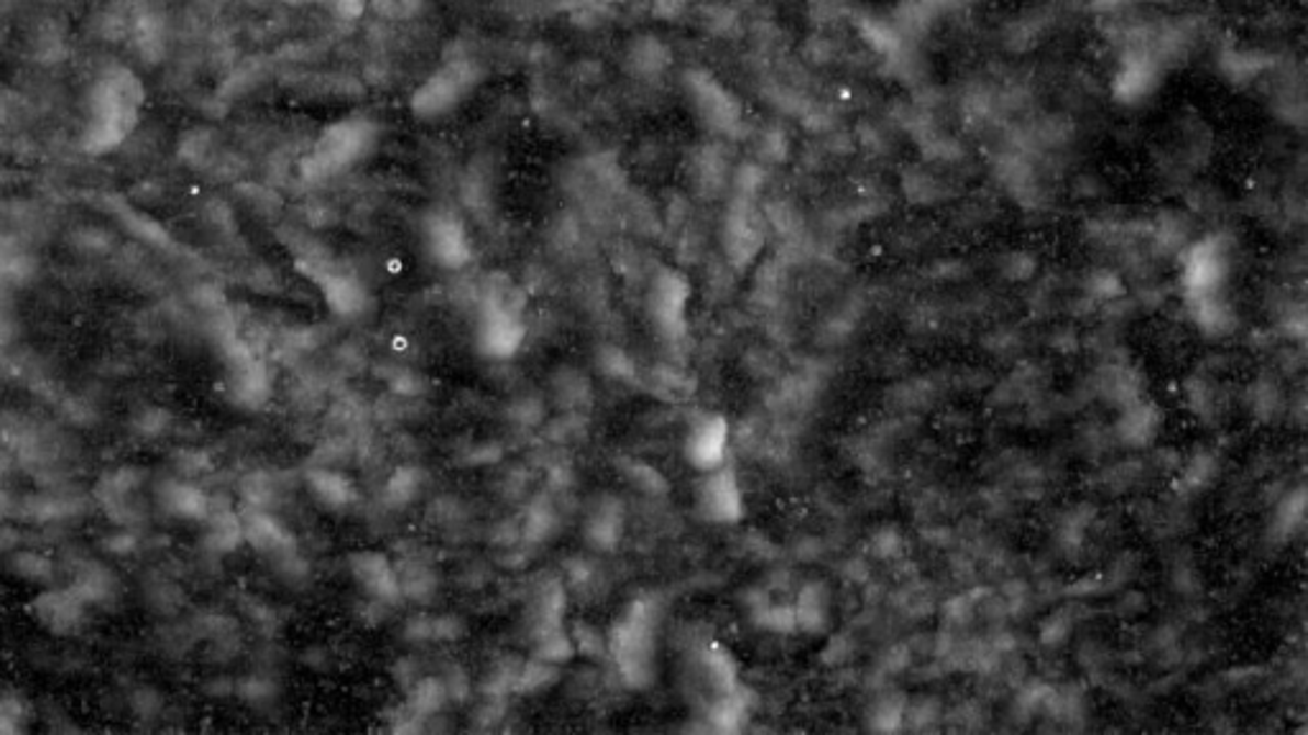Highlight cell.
Listing matches in <instances>:
<instances>
[{"label": "cell", "mask_w": 1308, "mask_h": 735, "mask_svg": "<svg viewBox=\"0 0 1308 735\" xmlns=\"http://www.w3.org/2000/svg\"><path fill=\"white\" fill-rule=\"evenodd\" d=\"M1283 330H1286L1288 338L1294 340H1304L1306 338V315L1304 309H1296V312H1288L1286 319H1283Z\"/></svg>", "instance_id": "obj_43"}, {"label": "cell", "mask_w": 1308, "mask_h": 735, "mask_svg": "<svg viewBox=\"0 0 1308 735\" xmlns=\"http://www.w3.org/2000/svg\"><path fill=\"white\" fill-rule=\"evenodd\" d=\"M703 508L715 521H736L742 516V490L734 473L715 471L703 486Z\"/></svg>", "instance_id": "obj_16"}, {"label": "cell", "mask_w": 1308, "mask_h": 735, "mask_svg": "<svg viewBox=\"0 0 1308 735\" xmlns=\"http://www.w3.org/2000/svg\"><path fill=\"white\" fill-rule=\"evenodd\" d=\"M379 131L376 123L363 118V115H350V118L335 121L317 136L313 154L305 161V169L309 177L323 179L338 171H346L356 161L365 159L376 146Z\"/></svg>", "instance_id": "obj_3"}, {"label": "cell", "mask_w": 1308, "mask_h": 735, "mask_svg": "<svg viewBox=\"0 0 1308 735\" xmlns=\"http://www.w3.org/2000/svg\"><path fill=\"white\" fill-rule=\"evenodd\" d=\"M1188 307H1191V317H1194L1196 327L1206 335V338L1221 340L1237 330V312L1232 307V302L1221 294V289L1219 292L1188 296Z\"/></svg>", "instance_id": "obj_12"}, {"label": "cell", "mask_w": 1308, "mask_h": 735, "mask_svg": "<svg viewBox=\"0 0 1308 735\" xmlns=\"http://www.w3.org/2000/svg\"><path fill=\"white\" fill-rule=\"evenodd\" d=\"M1112 442H1115V434H1112V429H1107V427L1089 425L1081 429V434H1079V444L1084 448L1081 452H1086L1089 457H1102L1104 452L1112 448Z\"/></svg>", "instance_id": "obj_34"}, {"label": "cell", "mask_w": 1308, "mask_h": 735, "mask_svg": "<svg viewBox=\"0 0 1308 735\" xmlns=\"http://www.w3.org/2000/svg\"><path fill=\"white\" fill-rule=\"evenodd\" d=\"M940 717V705L936 700L925 698L921 702H915V705H907V713H905V723L910 728H931L933 723H938Z\"/></svg>", "instance_id": "obj_36"}, {"label": "cell", "mask_w": 1308, "mask_h": 735, "mask_svg": "<svg viewBox=\"0 0 1308 735\" xmlns=\"http://www.w3.org/2000/svg\"><path fill=\"white\" fill-rule=\"evenodd\" d=\"M977 606H979V596H977V590H971V592H961V596L951 598V600H948V603L944 606V618H946V623L951 625V629H963V625L974 621Z\"/></svg>", "instance_id": "obj_30"}, {"label": "cell", "mask_w": 1308, "mask_h": 735, "mask_svg": "<svg viewBox=\"0 0 1308 735\" xmlns=\"http://www.w3.org/2000/svg\"><path fill=\"white\" fill-rule=\"evenodd\" d=\"M1086 292L1094 302H1115L1125 294V284L1117 273L1096 271L1094 276L1086 281Z\"/></svg>", "instance_id": "obj_31"}, {"label": "cell", "mask_w": 1308, "mask_h": 735, "mask_svg": "<svg viewBox=\"0 0 1308 735\" xmlns=\"http://www.w3.org/2000/svg\"><path fill=\"white\" fill-rule=\"evenodd\" d=\"M31 57L44 69L65 65L69 57V36L57 19H44L34 29V34H31Z\"/></svg>", "instance_id": "obj_18"}, {"label": "cell", "mask_w": 1308, "mask_h": 735, "mask_svg": "<svg viewBox=\"0 0 1308 735\" xmlns=\"http://www.w3.org/2000/svg\"><path fill=\"white\" fill-rule=\"evenodd\" d=\"M481 80H484V72H481L478 61L458 52L419 82V88L409 98V111L417 121L427 123L446 118L476 92Z\"/></svg>", "instance_id": "obj_2"}, {"label": "cell", "mask_w": 1308, "mask_h": 735, "mask_svg": "<svg viewBox=\"0 0 1308 735\" xmlns=\"http://www.w3.org/2000/svg\"><path fill=\"white\" fill-rule=\"evenodd\" d=\"M146 100L142 77L131 67L113 65L92 82L88 92L90 121L84 140L95 151H108L136 128Z\"/></svg>", "instance_id": "obj_1"}, {"label": "cell", "mask_w": 1308, "mask_h": 735, "mask_svg": "<svg viewBox=\"0 0 1308 735\" xmlns=\"http://www.w3.org/2000/svg\"><path fill=\"white\" fill-rule=\"evenodd\" d=\"M1227 248L1219 240H1204L1186 250V265H1183V286L1188 296L1219 292L1227 276Z\"/></svg>", "instance_id": "obj_8"}, {"label": "cell", "mask_w": 1308, "mask_h": 735, "mask_svg": "<svg viewBox=\"0 0 1308 735\" xmlns=\"http://www.w3.org/2000/svg\"><path fill=\"white\" fill-rule=\"evenodd\" d=\"M1160 427H1163V414H1160L1155 404L1142 396L1138 402L1119 409V417L1115 427H1112V434H1115V442L1125 444V448L1144 450L1158 440Z\"/></svg>", "instance_id": "obj_9"}, {"label": "cell", "mask_w": 1308, "mask_h": 735, "mask_svg": "<svg viewBox=\"0 0 1308 735\" xmlns=\"http://www.w3.org/2000/svg\"><path fill=\"white\" fill-rule=\"evenodd\" d=\"M1171 577H1173V585H1175V588H1179L1181 596H1194V590L1198 588V583H1202V577H1198V569L1194 565V559H1191L1188 554H1181V557L1173 562Z\"/></svg>", "instance_id": "obj_35"}, {"label": "cell", "mask_w": 1308, "mask_h": 735, "mask_svg": "<svg viewBox=\"0 0 1308 735\" xmlns=\"http://www.w3.org/2000/svg\"><path fill=\"white\" fill-rule=\"evenodd\" d=\"M1219 475H1221L1219 452L1211 448H1198L1191 452L1188 457H1181L1179 471H1175V488H1179L1181 496H1186V498L1202 496V493L1214 488V483L1219 480Z\"/></svg>", "instance_id": "obj_13"}, {"label": "cell", "mask_w": 1308, "mask_h": 735, "mask_svg": "<svg viewBox=\"0 0 1308 735\" xmlns=\"http://www.w3.org/2000/svg\"><path fill=\"white\" fill-rule=\"evenodd\" d=\"M1306 523V490L1298 486L1296 490H1288L1278 500L1273 513V536L1278 542H1290Z\"/></svg>", "instance_id": "obj_21"}, {"label": "cell", "mask_w": 1308, "mask_h": 735, "mask_svg": "<svg viewBox=\"0 0 1308 735\" xmlns=\"http://www.w3.org/2000/svg\"><path fill=\"white\" fill-rule=\"evenodd\" d=\"M729 442V427L721 417H706L700 425L692 427L688 437V455L692 463L703 471H715L726 455Z\"/></svg>", "instance_id": "obj_14"}, {"label": "cell", "mask_w": 1308, "mask_h": 735, "mask_svg": "<svg viewBox=\"0 0 1308 735\" xmlns=\"http://www.w3.org/2000/svg\"><path fill=\"white\" fill-rule=\"evenodd\" d=\"M1002 273L1010 281H1027L1035 273V258L1027 253H1019V250L1017 253H1010L1002 261Z\"/></svg>", "instance_id": "obj_39"}, {"label": "cell", "mask_w": 1308, "mask_h": 735, "mask_svg": "<svg viewBox=\"0 0 1308 735\" xmlns=\"http://www.w3.org/2000/svg\"><path fill=\"white\" fill-rule=\"evenodd\" d=\"M685 90H688L690 103L696 108L708 128L719 133H736L742 125V105L731 95L729 88H723L721 80H715L706 69H688L685 75Z\"/></svg>", "instance_id": "obj_4"}, {"label": "cell", "mask_w": 1308, "mask_h": 735, "mask_svg": "<svg viewBox=\"0 0 1308 735\" xmlns=\"http://www.w3.org/2000/svg\"><path fill=\"white\" fill-rule=\"evenodd\" d=\"M128 46L138 59V65L146 69H157L169 57L171 46V23L169 15L161 8H142L131 15L128 26Z\"/></svg>", "instance_id": "obj_5"}, {"label": "cell", "mask_w": 1308, "mask_h": 735, "mask_svg": "<svg viewBox=\"0 0 1308 735\" xmlns=\"http://www.w3.org/2000/svg\"><path fill=\"white\" fill-rule=\"evenodd\" d=\"M609 3H619V0H609Z\"/></svg>", "instance_id": "obj_48"}, {"label": "cell", "mask_w": 1308, "mask_h": 735, "mask_svg": "<svg viewBox=\"0 0 1308 735\" xmlns=\"http://www.w3.org/2000/svg\"><path fill=\"white\" fill-rule=\"evenodd\" d=\"M1188 220H1183L1181 215H1160L1155 225H1152V244H1155L1160 250H1165V253H1175V250H1186L1188 248Z\"/></svg>", "instance_id": "obj_25"}, {"label": "cell", "mask_w": 1308, "mask_h": 735, "mask_svg": "<svg viewBox=\"0 0 1308 735\" xmlns=\"http://www.w3.org/2000/svg\"><path fill=\"white\" fill-rule=\"evenodd\" d=\"M1117 608L1123 611V615H1138L1144 608V600H1142V596H1138V592H1125V596L1119 598Z\"/></svg>", "instance_id": "obj_45"}, {"label": "cell", "mask_w": 1308, "mask_h": 735, "mask_svg": "<svg viewBox=\"0 0 1308 735\" xmlns=\"http://www.w3.org/2000/svg\"><path fill=\"white\" fill-rule=\"evenodd\" d=\"M762 182H765V171H762L757 163H746L736 171V192H738V200H752L754 194L762 190Z\"/></svg>", "instance_id": "obj_37"}, {"label": "cell", "mask_w": 1308, "mask_h": 735, "mask_svg": "<svg viewBox=\"0 0 1308 735\" xmlns=\"http://www.w3.org/2000/svg\"><path fill=\"white\" fill-rule=\"evenodd\" d=\"M1244 402H1248L1252 417L1263 421V425H1275L1288 409V398L1283 394L1281 383L1271 378V375H1260L1258 381H1252L1248 394H1244Z\"/></svg>", "instance_id": "obj_19"}, {"label": "cell", "mask_w": 1308, "mask_h": 735, "mask_svg": "<svg viewBox=\"0 0 1308 735\" xmlns=\"http://www.w3.org/2000/svg\"><path fill=\"white\" fill-rule=\"evenodd\" d=\"M984 346L989 353L996 358H1012L1023 348V338H1019V332L1012 330V327H996L994 332L986 335Z\"/></svg>", "instance_id": "obj_32"}, {"label": "cell", "mask_w": 1308, "mask_h": 735, "mask_svg": "<svg viewBox=\"0 0 1308 735\" xmlns=\"http://www.w3.org/2000/svg\"><path fill=\"white\" fill-rule=\"evenodd\" d=\"M792 611H796V623L800 631L823 633L831 621V590L821 580L803 585Z\"/></svg>", "instance_id": "obj_17"}, {"label": "cell", "mask_w": 1308, "mask_h": 735, "mask_svg": "<svg viewBox=\"0 0 1308 735\" xmlns=\"http://www.w3.org/2000/svg\"><path fill=\"white\" fill-rule=\"evenodd\" d=\"M762 244H765V225H762V217L754 213L752 202H734V207L726 215V223H723V248H726L731 263L736 269L749 265L754 256L759 253Z\"/></svg>", "instance_id": "obj_6"}, {"label": "cell", "mask_w": 1308, "mask_h": 735, "mask_svg": "<svg viewBox=\"0 0 1308 735\" xmlns=\"http://www.w3.org/2000/svg\"><path fill=\"white\" fill-rule=\"evenodd\" d=\"M1144 471H1148L1144 463H1138V460H1123V463L1104 467L1102 488H1107L1109 493L1132 490L1144 478Z\"/></svg>", "instance_id": "obj_26"}, {"label": "cell", "mask_w": 1308, "mask_h": 735, "mask_svg": "<svg viewBox=\"0 0 1308 735\" xmlns=\"http://www.w3.org/2000/svg\"><path fill=\"white\" fill-rule=\"evenodd\" d=\"M284 3H286V5H307L309 0H284Z\"/></svg>", "instance_id": "obj_47"}, {"label": "cell", "mask_w": 1308, "mask_h": 735, "mask_svg": "<svg viewBox=\"0 0 1308 735\" xmlns=\"http://www.w3.org/2000/svg\"><path fill=\"white\" fill-rule=\"evenodd\" d=\"M905 713H907V700L902 698V694H898V692L882 694V698H877L875 702H871V708L867 710V723L871 731L894 733L905 725Z\"/></svg>", "instance_id": "obj_22"}, {"label": "cell", "mask_w": 1308, "mask_h": 735, "mask_svg": "<svg viewBox=\"0 0 1308 735\" xmlns=\"http://www.w3.org/2000/svg\"><path fill=\"white\" fill-rule=\"evenodd\" d=\"M844 575H846V580H852L856 585H859V583L864 585V583L869 580V565L864 559L854 557V559H848L846 565H844Z\"/></svg>", "instance_id": "obj_44"}, {"label": "cell", "mask_w": 1308, "mask_h": 735, "mask_svg": "<svg viewBox=\"0 0 1308 735\" xmlns=\"http://www.w3.org/2000/svg\"><path fill=\"white\" fill-rule=\"evenodd\" d=\"M1092 523H1094L1092 506H1076V508H1071V511H1065L1061 516V523H1058V529H1056L1058 544L1065 546V550H1079V546H1084Z\"/></svg>", "instance_id": "obj_23"}, {"label": "cell", "mask_w": 1308, "mask_h": 735, "mask_svg": "<svg viewBox=\"0 0 1308 735\" xmlns=\"http://www.w3.org/2000/svg\"><path fill=\"white\" fill-rule=\"evenodd\" d=\"M869 552L884 562L900 559L905 552V539L898 527H882L869 536Z\"/></svg>", "instance_id": "obj_29"}, {"label": "cell", "mask_w": 1308, "mask_h": 735, "mask_svg": "<svg viewBox=\"0 0 1308 735\" xmlns=\"http://www.w3.org/2000/svg\"><path fill=\"white\" fill-rule=\"evenodd\" d=\"M1142 388L1144 378L1138 368L1115 353H1109V361L1100 368V373H1096L1094 378V394L1104 398L1107 404L1117 406V409L1142 398Z\"/></svg>", "instance_id": "obj_10"}, {"label": "cell", "mask_w": 1308, "mask_h": 735, "mask_svg": "<svg viewBox=\"0 0 1308 735\" xmlns=\"http://www.w3.org/2000/svg\"><path fill=\"white\" fill-rule=\"evenodd\" d=\"M938 388V383L928 378V375H923V378H907L890 391L887 402L900 414L925 411L931 404H936Z\"/></svg>", "instance_id": "obj_20"}, {"label": "cell", "mask_w": 1308, "mask_h": 735, "mask_svg": "<svg viewBox=\"0 0 1308 735\" xmlns=\"http://www.w3.org/2000/svg\"><path fill=\"white\" fill-rule=\"evenodd\" d=\"M327 5H330V11L338 15V19L356 21L365 13V8L371 5V0H327Z\"/></svg>", "instance_id": "obj_41"}, {"label": "cell", "mask_w": 1308, "mask_h": 735, "mask_svg": "<svg viewBox=\"0 0 1308 735\" xmlns=\"http://www.w3.org/2000/svg\"><path fill=\"white\" fill-rule=\"evenodd\" d=\"M128 26H131V15L113 11V8H105V11H100L95 19H92V29H95L98 38H105L108 44L126 42Z\"/></svg>", "instance_id": "obj_27"}, {"label": "cell", "mask_w": 1308, "mask_h": 735, "mask_svg": "<svg viewBox=\"0 0 1308 735\" xmlns=\"http://www.w3.org/2000/svg\"><path fill=\"white\" fill-rule=\"evenodd\" d=\"M1050 348H1053L1056 353H1061V355L1076 353V350L1081 348L1079 332L1071 330V327H1061V330H1056L1053 338H1050Z\"/></svg>", "instance_id": "obj_42"}, {"label": "cell", "mask_w": 1308, "mask_h": 735, "mask_svg": "<svg viewBox=\"0 0 1308 735\" xmlns=\"http://www.w3.org/2000/svg\"><path fill=\"white\" fill-rule=\"evenodd\" d=\"M856 638L852 636L848 631H841L836 636L828 638V644L823 648V662L828 664V667H844V664L852 659L856 654Z\"/></svg>", "instance_id": "obj_33"}, {"label": "cell", "mask_w": 1308, "mask_h": 735, "mask_svg": "<svg viewBox=\"0 0 1308 735\" xmlns=\"http://www.w3.org/2000/svg\"><path fill=\"white\" fill-rule=\"evenodd\" d=\"M925 539L936 546H948L954 542V531L948 527H931L928 531H925Z\"/></svg>", "instance_id": "obj_46"}, {"label": "cell", "mask_w": 1308, "mask_h": 735, "mask_svg": "<svg viewBox=\"0 0 1308 735\" xmlns=\"http://www.w3.org/2000/svg\"><path fill=\"white\" fill-rule=\"evenodd\" d=\"M910 662H913V652L905 644H894L887 648V652L879 656V667L887 677H894L900 675V671H905L910 667Z\"/></svg>", "instance_id": "obj_38"}, {"label": "cell", "mask_w": 1308, "mask_h": 735, "mask_svg": "<svg viewBox=\"0 0 1308 735\" xmlns=\"http://www.w3.org/2000/svg\"><path fill=\"white\" fill-rule=\"evenodd\" d=\"M696 0H652V13L662 21H677L690 11Z\"/></svg>", "instance_id": "obj_40"}, {"label": "cell", "mask_w": 1308, "mask_h": 735, "mask_svg": "<svg viewBox=\"0 0 1308 735\" xmlns=\"http://www.w3.org/2000/svg\"><path fill=\"white\" fill-rule=\"evenodd\" d=\"M1183 402H1186L1188 411L1204 425H1217L1221 414H1225V394H1221V386L1211 375H1188L1183 381Z\"/></svg>", "instance_id": "obj_15"}, {"label": "cell", "mask_w": 1308, "mask_h": 735, "mask_svg": "<svg viewBox=\"0 0 1308 735\" xmlns=\"http://www.w3.org/2000/svg\"><path fill=\"white\" fill-rule=\"evenodd\" d=\"M624 67L634 80H659L673 67V49L654 34L634 36L624 52Z\"/></svg>", "instance_id": "obj_11"}, {"label": "cell", "mask_w": 1308, "mask_h": 735, "mask_svg": "<svg viewBox=\"0 0 1308 735\" xmlns=\"http://www.w3.org/2000/svg\"><path fill=\"white\" fill-rule=\"evenodd\" d=\"M213 154L215 133L205 128V125H198V128L184 131L182 136H179V156H182V161L190 163V167H205V163L213 159Z\"/></svg>", "instance_id": "obj_24"}, {"label": "cell", "mask_w": 1308, "mask_h": 735, "mask_svg": "<svg viewBox=\"0 0 1308 735\" xmlns=\"http://www.w3.org/2000/svg\"><path fill=\"white\" fill-rule=\"evenodd\" d=\"M1073 625H1076V618H1073L1071 611H1065V608L1063 611L1050 613L1046 621L1040 623V644H1046L1050 648L1063 646L1065 641L1071 638Z\"/></svg>", "instance_id": "obj_28"}, {"label": "cell", "mask_w": 1308, "mask_h": 735, "mask_svg": "<svg viewBox=\"0 0 1308 735\" xmlns=\"http://www.w3.org/2000/svg\"><path fill=\"white\" fill-rule=\"evenodd\" d=\"M425 240L432 258L446 269H461L471 261V240L461 217L448 210H435L425 220Z\"/></svg>", "instance_id": "obj_7"}]
</instances>
